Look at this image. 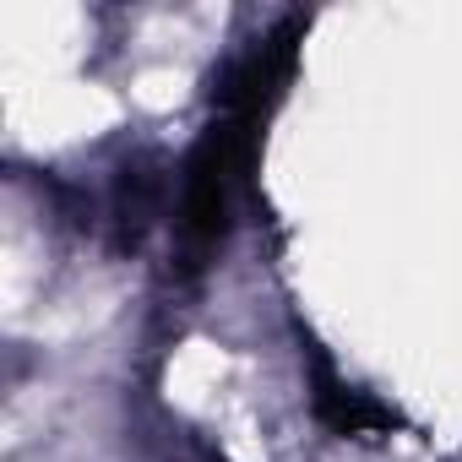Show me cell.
<instances>
[{
    "label": "cell",
    "mask_w": 462,
    "mask_h": 462,
    "mask_svg": "<svg viewBox=\"0 0 462 462\" xmlns=\"http://www.w3.org/2000/svg\"><path fill=\"white\" fill-rule=\"evenodd\" d=\"M158 201H163V180L152 174V169H120V180H115V212H120V228H125V240H136L142 228L152 223V212H158Z\"/></svg>",
    "instance_id": "3957f363"
},
{
    "label": "cell",
    "mask_w": 462,
    "mask_h": 462,
    "mask_svg": "<svg viewBox=\"0 0 462 462\" xmlns=\"http://www.w3.org/2000/svg\"><path fill=\"white\" fill-rule=\"evenodd\" d=\"M310 408L337 435H381V430L397 424V413L386 402H375L370 392L337 381V370L327 365V354H310Z\"/></svg>",
    "instance_id": "7a4b0ae2"
},
{
    "label": "cell",
    "mask_w": 462,
    "mask_h": 462,
    "mask_svg": "<svg viewBox=\"0 0 462 462\" xmlns=\"http://www.w3.org/2000/svg\"><path fill=\"white\" fill-rule=\"evenodd\" d=\"M256 136H262L256 125L217 115L190 147L185 180H180V240L190 251V267H201V256H212L228 235V223H235V190L251 169Z\"/></svg>",
    "instance_id": "6da1fadb"
}]
</instances>
